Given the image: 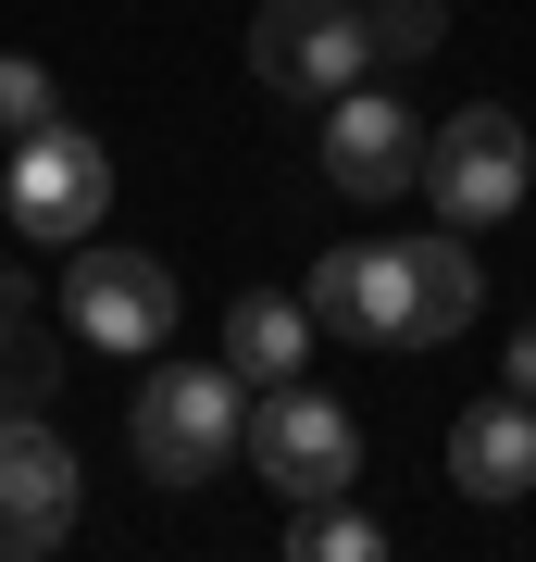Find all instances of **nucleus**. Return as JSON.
Returning a JSON list of instances; mask_svg holds the SVG:
<instances>
[{
  "instance_id": "1",
  "label": "nucleus",
  "mask_w": 536,
  "mask_h": 562,
  "mask_svg": "<svg viewBox=\"0 0 536 562\" xmlns=\"http://www.w3.org/2000/svg\"><path fill=\"white\" fill-rule=\"evenodd\" d=\"M299 301L350 350H437L487 313V276L461 250V225H437V238H387V250H324L299 276Z\"/></svg>"
},
{
  "instance_id": "2",
  "label": "nucleus",
  "mask_w": 536,
  "mask_h": 562,
  "mask_svg": "<svg viewBox=\"0 0 536 562\" xmlns=\"http://www.w3.org/2000/svg\"><path fill=\"white\" fill-rule=\"evenodd\" d=\"M125 450H138L150 487H199L225 462H250V375L238 362H162V375H138Z\"/></svg>"
},
{
  "instance_id": "3",
  "label": "nucleus",
  "mask_w": 536,
  "mask_h": 562,
  "mask_svg": "<svg viewBox=\"0 0 536 562\" xmlns=\"http://www.w3.org/2000/svg\"><path fill=\"white\" fill-rule=\"evenodd\" d=\"M0 201H13V238H38V250L100 238V201H113V150H100V125H76V113L25 125V138L0 150Z\"/></svg>"
},
{
  "instance_id": "4",
  "label": "nucleus",
  "mask_w": 536,
  "mask_h": 562,
  "mask_svg": "<svg viewBox=\"0 0 536 562\" xmlns=\"http://www.w3.org/2000/svg\"><path fill=\"white\" fill-rule=\"evenodd\" d=\"M175 313H187V288H175V262L162 250H125V238H76V276H62V338L76 350H113V362H150L162 338H175Z\"/></svg>"
},
{
  "instance_id": "5",
  "label": "nucleus",
  "mask_w": 536,
  "mask_h": 562,
  "mask_svg": "<svg viewBox=\"0 0 536 562\" xmlns=\"http://www.w3.org/2000/svg\"><path fill=\"white\" fill-rule=\"evenodd\" d=\"M250 475L275 487L287 513H299V501H350V487H362V425H350V401L275 375V387L250 401Z\"/></svg>"
},
{
  "instance_id": "6",
  "label": "nucleus",
  "mask_w": 536,
  "mask_h": 562,
  "mask_svg": "<svg viewBox=\"0 0 536 562\" xmlns=\"http://www.w3.org/2000/svg\"><path fill=\"white\" fill-rule=\"evenodd\" d=\"M524 188H536V138H524V113H499V101H461L437 138H424V201H437V225H512L524 213Z\"/></svg>"
},
{
  "instance_id": "7",
  "label": "nucleus",
  "mask_w": 536,
  "mask_h": 562,
  "mask_svg": "<svg viewBox=\"0 0 536 562\" xmlns=\"http://www.w3.org/2000/svg\"><path fill=\"white\" fill-rule=\"evenodd\" d=\"M250 76L275 101H338V88L387 76L375 63V13L362 0H262L250 13Z\"/></svg>"
},
{
  "instance_id": "8",
  "label": "nucleus",
  "mask_w": 536,
  "mask_h": 562,
  "mask_svg": "<svg viewBox=\"0 0 536 562\" xmlns=\"http://www.w3.org/2000/svg\"><path fill=\"white\" fill-rule=\"evenodd\" d=\"M424 138H437V125H412V101H399V88H338V101H324V188H338V201H362V213H387L399 188H424Z\"/></svg>"
},
{
  "instance_id": "9",
  "label": "nucleus",
  "mask_w": 536,
  "mask_h": 562,
  "mask_svg": "<svg viewBox=\"0 0 536 562\" xmlns=\"http://www.w3.org/2000/svg\"><path fill=\"white\" fill-rule=\"evenodd\" d=\"M76 501H88V475L50 438V413H0V562L62 550L76 538Z\"/></svg>"
},
{
  "instance_id": "10",
  "label": "nucleus",
  "mask_w": 536,
  "mask_h": 562,
  "mask_svg": "<svg viewBox=\"0 0 536 562\" xmlns=\"http://www.w3.org/2000/svg\"><path fill=\"white\" fill-rule=\"evenodd\" d=\"M449 487L461 501H524L536 487V401L524 387H499V401H475L449 425Z\"/></svg>"
},
{
  "instance_id": "11",
  "label": "nucleus",
  "mask_w": 536,
  "mask_h": 562,
  "mask_svg": "<svg viewBox=\"0 0 536 562\" xmlns=\"http://www.w3.org/2000/svg\"><path fill=\"white\" fill-rule=\"evenodd\" d=\"M312 301H299V288H238V301H225V362H238L250 387H275V375H299V362H312Z\"/></svg>"
},
{
  "instance_id": "12",
  "label": "nucleus",
  "mask_w": 536,
  "mask_h": 562,
  "mask_svg": "<svg viewBox=\"0 0 536 562\" xmlns=\"http://www.w3.org/2000/svg\"><path fill=\"white\" fill-rule=\"evenodd\" d=\"M50 401H62V338L0 313V413H50Z\"/></svg>"
},
{
  "instance_id": "13",
  "label": "nucleus",
  "mask_w": 536,
  "mask_h": 562,
  "mask_svg": "<svg viewBox=\"0 0 536 562\" xmlns=\"http://www.w3.org/2000/svg\"><path fill=\"white\" fill-rule=\"evenodd\" d=\"M375 550H387V525L350 513V501H299L287 513V562H375Z\"/></svg>"
},
{
  "instance_id": "14",
  "label": "nucleus",
  "mask_w": 536,
  "mask_h": 562,
  "mask_svg": "<svg viewBox=\"0 0 536 562\" xmlns=\"http://www.w3.org/2000/svg\"><path fill=\"white\" fill-rule=\"evenodd\" d=\"M375 13V63H424L449 38V0H362Z\"/></svg>"
},
{
  "instance_id": "15",
  "label": "nucleus",
  "mask_w": 536,
  "mask_h": 562,
  "mask_svg": "<svg viewBox=\"0 0 536 562\" xmlns=\"http://www.w3.org/2000/svg\"><path fill=\"white\" fill-rule=\"evenodd\" d=\"M62 113V88H50V63H25V50H0V150L25 138V125H50Z\"/></svg>"
},
{
  "instance_id": "16",
  "label": "nucleus",
  "mask_w": 536,
  "mask_h": 562,
  "mask_svg": "<svg viewBox=\"0 0 536 562\" xmlns=\"http://www.w3.org/2000/svg\"><path fill=\"white\" fill-rule=\"evenodd\" d=\"M499 375H512V387H524V401H536V313L512 325V350H499Z\"/></svg>"
},
{
  "instance_id": "17",
  "label": "nucleus",
  "mask_w": 536,
  "mask_h": 562,
  "mask_svg": "<svg viewBox=\"0 0 536 562\" xmlns=\"http://www.w3.org/2000/svg\"><path fill=\"white\" fill-rule=\"evenodd\" d=\"M0 313H25V276H13V262H0Z\"/></svg>"
}]
</instances>
